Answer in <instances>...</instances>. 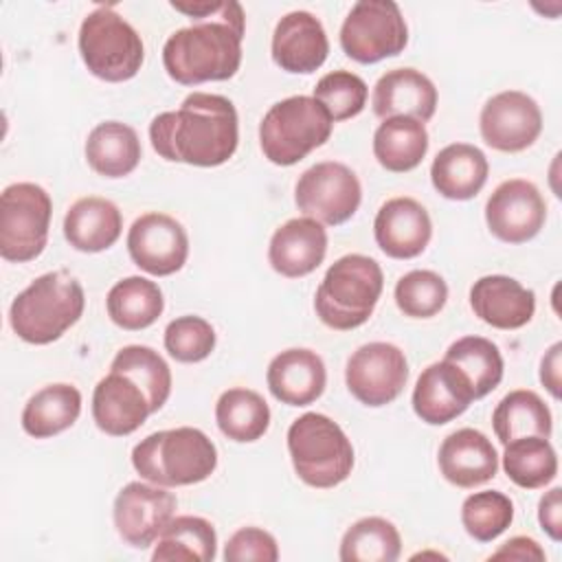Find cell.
<instances>
[{"label":"cell","instance_id":"6da1fadb","mask_svg":"<svg viewBox=\"0 0 562 562\" xmlns=\"http://www.w3.org/2000/svg\"><path fill=\"white\" fill-rule=\"evenodd\" d=\"M154 151L169 162L220 167L239 143V119L231 99L191 92L178 110L160 112L149 123Z\"/></svg>","mask_w":562,"mask_h":562},{"label":"cell","instance_id":"7a4b0ae2","mask_svg":"<svg viewBox=\"0 0 562 562\" xmlns=\"http://www.w3.org/2000/svg\"><path fill=\"white\" fill-rule=\"evenodd\" d=\"M244 29L241 4L224 0L213 15L167 37L162 46L167 75L182 86L231 79L241 66Z\"/></svg>","mask_w":562,"mask_h":562},{"label":"cell","instance_id":"3957f363","mask_svg":"<svg viewBox=\"0 0 562 562\" xmlns=\"http://www.w3.org/2000/svg\"><path fill=\"white\" fill-rule=\"evenodd\" d=\"M81 283L66 270L37 277L9 307V325L29 345H50L83 314Z\"/></svg>","mask_w":562,"mask_h":562},{"label":"cell","instance_id":"277c9868","mask_svg":"<svg viewBox=\"0 0 562 562\" xmlns=\"http://www.w3.org/2000/svg\"><path fill=\"white\" fill-rule=\"evenodd\" d=\"M132 465L140 479L154 485H193L215 472L217 448L200 428L158 430L134 446Z\"/></svg>","mask_w":562,"mask_h":562},{"label":"cell","instance_id":"5b68a950","mask_svg":"<svg viewBox=\"0 0 562 562\" xmlns=\"http://www.w3.org/2000/svg\"><path fill=\"white\" fill-rule=\"evenodd\" d=\"M384 288V274L375 259L367 255H345L336 259L314 294V310L323 325L349 331L364 325Z\"/></svg>","mask_w":562,"mask_h":562},{"label":"cell","instance_id":"8992f818","mask_svg":"<svg viewBox=\"0 0 562 562\" xmlns=\"http://www.w3.org/2000/svg\"><path fill=\"white\" fill-rule=\"evenodd\" d=\"M288 452L296 476L316 490L340 485L353 468V446L323 413H305L288 428Z\"/></svg>","mask_w":562,"mask_h":562},{"label":"cell","instance_id":"52a82bcc","mask_svg":"<svg viewBox=\"0 0 562 562\" xmlns=\"http://www.w3.org/2000/svg\"><path fill=\"white\" fill-rule=\"evenodd\" d=\"M331 127L334 121L321 101L307 94H294L277 101L263 114L259 145L272 165L290 167L325 145Z\"/></svg>","mask_w":562,"mask_h":562},{"label":"cell","instance_id":"ba28073f","mask_svg":"<svg viewBox=\"0 0 562 562\" xmlns=\"http://www.w3.org/2000/svg\"><path fill=\"white\" fill-rule=\"evenodd\" d=\"M77 44L90 75L110 83L136 77L145 59L140 35L112 7H97L83 18Z\"/></svg>","mask_w":562,"mask_h":562},{"label":"cell","instance_id":"9c48e42d","mask_svg":"<svg viewBox=\"0 0 562 562\" xmlns=\"http://www.w3.org/2000/svg\"><path fill=\"white\" fill-rule=\"evenodd\" d=\"M53 202L35 182H13L0 195V255L26 263L42 255L48 241Z\"/></svg>","mask_w":562,"mask_h":562},{"label":"cell","instance_id":"30bf717a","mask_svg":"<svg viewBox=\"0 0 562 562\" xmlns=\"http://www.w3.org/2000/svg\"><path fill=\"white\" fill-rule=\"evenodd\" d=\"M408 44V26L393 0H360L340 26V46L360 64L400 55Z\"/></svg>","mask_w":562,"mask_h":562},{"label":"cell","instance_id":"8fae6325","mask_svg":"<svg viewBox=\"0 0 562 562\" xmlns=\"http://www.w3.org/2000/svg\"><path fill=\"white\" fill-rule=\"evenodd\" d=\"M362 187L358 176L342 162L323 160L305 169L294 187V202L305 217L327 226L351 220L360 206Z\"/></svg>","mask_w":562,"mask_h":562},{"label":"cell","instance_id":"7c38bea8","mask_svg":"<svg viewBox=\"0 0 562 562\" xmlns=\"http://www.w3.org/2000/svg\"><path fill=\"white\" fill-rule=\"evenodd\" d=\"M408 380L404 351L391 342H367L358 347L345 367L349 393L364 406L378 408L391 404Z\"/></svg>","mask_w":562,"mask_h":562},{"label":"cell","instance_id":"4fadbf2b","mask_svg":"<svg viewBox=\"0 0 562 562\" xmlns=\"http://www.w3.org/2000/svg\"><path fill=\"white\" fill-rule=\"evenodd\" d=\"M178 507L176 496L154 483L132 481L114 498L112 516L116 533L134 549H147L156 542Z\"/></svg>","mask_w":562,"mask_h":562},{"label":"cell","instance_id":"5bb4252c","mask_svg":"<svg viewBox=\"0 0 562 562\" xmlns=\"http://www.w3.org/2000/svg\"><path fill=\"white\" fill-rule=\"evenodd\" d=\"M479 127L485 145L516 154L531 147L542 132V112L536 99L520 90H503L485 101Z\"/></svg>","mask_w":562,"mask_h":562},{"label":"cell","instance_id":"9a60e30c","mask_svg":"<svg viewBox=\"0 0 562 562\" xmlns=\"http://www.w3.org/2000/svg\"><path fill=\"white\" fill-rule=\"evenodd\" d=\"M547 220V202L538 187L522 178L501 182L485 204L490 233L505 244L533 239Z\"/></svg>","mask_w":562,"mask_h":562},{"label":"cell","instance_id":"2e32d148","mask_svg":"<svg viewBox=\"0 0 562 562\" xmlns=\"http://www.w3.org/2000/svg\"><path fill=\"white\" fill-rule=\"evenodd\" d=\"M127 252L147 274L169 277L187 263L189 237L176 217L151 211L130 226Z\"/></svg>","mask_w":562,"mask_h":562},{"label":"cell","instance_id":"e0dca14e","mask_svg":"<svg viewBox=\"0 0 562 562\" xmlns=\"http://www.w3.org/2000/svg\"><path fill=\"white\" fill-rule=\"evenodd\" d=\"M472 400L476 397L468 375L446 358L428 364L413 389V411L430 426H443L457 419L468 411Z\"/></svg>","mask_w":562,"mask_h":562},{"label":"cell","instance_id":"ac0fdd59","mask_svg":"<svg viewBox=\"0 0 562 562\" xmlns=\"http://www.w3.org/2000/svg\"><path fill=\"white\" fill-rule=\"evenodd\" d=\"M327 53V33L314 13L290 11L277 22L272 33V59L281 70L310 75L325 64Z\"/></svg>","mask_w":562,"mask_h":562},{"label":"cell","instance_id":"d6986e66","mask_svg":"<svg viewBox=\"0 0 562 562\" xmlns=\"http://www.w3.org/2000/svg\"><path fill=\"white\" fill-rule=\"evenodd\" d=\"M373 235L384 255L393 259H413L430 244L432 222L417 200L400 195L380 206L373 220Z\"/></svg>","mask_w":562,"mask_h":562},{"label":"cell","instance_id":"ffe728a7","mask_svg":"<svg viewBox=\"0 0 562 562\" xmlns=\"http://www.w3.org/2000/svg\"><path fill=\"white\" fill-rule=\"evenodd\" d=\"M149 415V400L130 375L110 369V373L97 382L92 393V419L105 435H132Z\"/></svg>","mask_w":562,"mask_h":562},{"label":"cell","instance_id":"44dd1931","mask_svg":"<svg viewBox=\"0 0 562 562\" xmlns=\"http://www.w3.org/2000/svg\"><path fill=\"white\" fill-rule=\"evenodd\" d=\"M327 255V231L312 217H292L281 224L268 244V261L274 272L299 279L314 272Z\"/></svg>","mask_w":562,"mask_h":562},{"label":"cell","instance_id":"7402d4cb","mask_svg":"<svg viewBox=\"0 0 562 562\" xmlns=\"http://www.w3.org/2000/svg\"><path fill=\"white\" fill-rule=\"evenodd\" d=\"M437 463L448 483L472 490L496 476L498 454L481 430L459 428L441 441Z\"/></svg>","mask_w":562,"mask_h":562},{"label":"cell","instance_id":"603a6c76","mask_svg":"<svg viewBox=\"0 0 562 562\" xmlns=\"http://www.w3.org/2000/svg\"><path fill=\"white\" fill-rule=\"evenodd\" d=\"M266 382L274 400H279L281 404L307 406L316 402L325 391V362L312 349L292 347L270 360Z\"/></svg>","mask_w":562,"mask_h":562},{"label":"cell","instance_id":"cb8c5ba5","mask_svg":"<svg viewBox=\"0 0 562 562\" xmlns=\"http://www.w3.org/2000/svg\"><path fill=\"white\" fill-rule=\"evenodd\" d=\"M474 314L496 329H520L536 312V294L505 274H485L470 288Z\"/></svg>","mask_w":562,"mask_h":562},{"label":"cell","instance_id":"d4e9b609","mask_svg":"<svg viewBox=\"0 0 562 562\" xmlns=\"http://www.w3.org/2000/svg\"><path fill=\"white\" fill-rule=\"evenodd\" d=\"M371 105L380 119L411 116L426 123L437 110V88L422 70L393 68L375 81Z\"/></svg>","mask_w":562,"mask_h":562},{"label":"cell","instance_id":"484cf974","mask_svg":"<svg viewBox=\"0 0 562 562\" xmlns=\"http://www.w3.org/2000/svg\"><path fill=\"white\" fill-rule=\"evenodd\" d=\"M123 215L112 200L88 195L70 204L64 217V237L79 252H101L116 244Z\"/></svg>","mask_w":562,"mask_h":562},{"label":"cell","instance_id":"4316f807","mask_svg":"<svg viewBox=\"0 0 562 562\" xmlns=\"http://www.w3.org/2000/svg\"><path fill=\"white\" fill-rule=\"evenodd\" d=\"M490 165L485 154L470 143L446 145L430 165V180L448 200H472L487 182Z\"/></svg>","mask_w":562,"mask_h":562},{"label":"cell","instance_id":"83f0119b","mask_svg":"<svg viewBox=\"0 0 562 562\" xmlns=\"http://www.w3.org/2000/svg\"><path fill=\"white\" fill-rule=\"evenodd\" d=\"M140 154L136 130L121 121H103L86 138V160L103 178L130 176L138 167Z\"/></svg>","mask_w":562,"mask_h":562},{"label":"cell","instance_id":"f1b7e54d","mask_svg":"<svg viewBox=\"0 0 562 562\" xmlns=\"http://www.w3.org/2000/svg\"><path fill=\"white\" fill-rule=\"evenodd\" d=\"M81 413L77 386L57 382L35 391L22 408V428L35 439H48L68 430Z\"/></svg>","mask_w":562,"mask_h":562},{"label":"cell","instance_id":"f546056e","mask_svg":"<svg viewBox=\"0 0 562 562\" xmlns=\"http://www.w3.org/2000/svg\"><path fill=\"white\" fill-rule=\"evenodd\" d=\"M428 143V132L422 121L389 116L382 119L373 134V156L386 171L404 173L424 160Z\"/></svg>","mask_w":562,"mask_h":562},{"label":"cell","instance_id":"4dcf8cb0","mask_svg":"<svg viewBox=\"0 0 562 562\" xmlns=\"http://www.w3.org/2000/svg\"><path fill=\"white\" fill-rule=\"evenodd\" d=\"M105 307L114 325L127 331H138L160 318L165 310V299L156 281L134 274L116 281L110 288Z\"/></svg>","mask_w":562,"mask_h":562},{"label":"cell","instance_id":"1f68e13d","mask_svg":"<svg viewBox=\"0 0 562 562\" xmlns=\"http://www.w3.org/2000/svg\"><path fill=\"white\" fill-rule=\"evenodd\" d=\"M492 426L505 446L518 437H551L553 419L544 400L536 391L516 389L507 393L492 413Z\"/></svg>","mask_w":562,"mask_h":562},{"label":"cell","instance_id":"d6a6232c","mask_svg":"<svg viewBox=\"0 0 562 562\" xmlns=\"http://www.w3.org/2000/svg\"><path fill=\"white\" fill-rule=\"evenodd\" d=\"M217 555L215 527L202 516H173L156 538L151 560L211 562Z\"/></svg>","mask_w":562,"mask_h":562},{"label":"cell","instance_id":"836d02e7","mask_svg":"<svg viewBox=\"0 0 562 562\" xmlns=\"http://www.w3.org/2000/svg\"><path fill=\"white\" fill-rule=\"evenodd\" d=\"M215 422L224 437L237 443H250L266 435L270 426V408L252 389H228L215 404Z\"/></svg>","mask_w":562,"mask_h":562},{"label":"cell","instance_id":"e575fe53","mask_svg":"<svg viewBox=\"0 0 562 562\" xmlns=\"http://www.w3.org/2000/svg\"><path fill=\"white\" fill-rule=\"evenodd\" d=\"M503 470L522 490L549 485L558 474V454L547 437H518L505 443Z\"/></svg>","mask_w":562,"mask_h":562},{"label":"cell","instance_id":"d590c367","mask_svg":"<svg viewBox=\"0 0 562 562\" xmlns=\"http://www.w3.org/2000/svg\"><path fill=\"white\" fill-rule=\"evenodd\" d=\"M402 553L397 527L382 516L356 520L340 540L342 562H395Z\"/></svg>","mask_w":562,"mask_h":562},{"label":"cell","instance_id":"8d00e7d4","mask_svg":"<svg viewBox=\"0 0 562 562\" xmlns=\"http://www.w3.org/2000/svg\"><path fill=\"white\" fill-rule=\"evenodd\" d=\"M443 358L468 375L476 400L492 393L503 380V356L498 347L483 336H463L454 340Z\"/></svg>","mask_w":562,"mask_h":562},{"label":"cell","instance_id":"74e56055","mask_svg":"<svg viewBox=\"0 0 562 562\" xmlns=\"http://www.w3.org/2000/svg\"><path fill=\"white\" fill-rule=\"evenodd\" d=\"M110 369L130 375L145 391L151 413H158L167 404L171 393V369L156 349L147 345H127L114 356Z\"/></svg>","mask_w":562,"mask_h":562},{"label":"cell","instance_id":"f35d334b","mask_svg":"<svg viewBox=\"0 0 562 562\" xmlns=\"http://www.w3.org/2000/svg\"><path fill=\"white\" fill-rule=\"evenodd\" d=\"M514 520V503L498 490L470 494L461 505V522L468 536L479 542L496 540Z\"/></svg>","mask_w":562,"mask_h":562},{"label":"cell","instance_id":"ab89813d","mask_svg":"<svg viewBox=\"0 0 562 562\" xmlns=\"http://www.w3.org/2000/svg\"><path fill=\"white\" fill-rule=\"evenodd\" d=\"M448 285L432 270H411L395 283V303L404 316L430 318L443 310Z\"/></svg>","mask_w":562,"mask_h":562},{"label":"cell","instance_id":"60d3db41","mask_svg":"<svg viewBox=\"0 0 562 562\" xmlns=\"http://www.w3.org/2000/svg\"><path fill=\"white\" fill-rule=\"evenodd\" d=\"M369 88L362 77L349 70H334L318 79L314 88V99L325 105L331 121H347L358 116L367 105Z\"/></svg>","mask_w":562,"mask_h":562},{"label":"cell","instance_id":"b9f144b4","mask_svg":"<svg viewBox=\"0 0 562 562\" xmlns=\"http://www.w3.org/2000/svg\"><path fill=\"white\" fill-rule=\"evenodd\" d=\"M165 349L178 362H202L215 349V329L202 316H178L165 329Z\"/></svg>","mask_w":562,"mask_h":562},{"label":"cell","instance_id":"7bdbcfd3","mask_svg":"<svg viewBox=\"0 0 562 562\" xmlns=\"http://www.w3.org/2000/svg\"><path fill=\"white\" fill-rule=\"evenodd\" d=\"M226 562H277L279 547L270 531L261 527H241L237 529L224 547Z\"/></svg>","mask_w":562,"mask_h":562},{"label":"cell","instance_id":"ee69618b","mask_svg":"<svg viewBox=\"0 0 562 562\" xmlns=\"http://www.w3.org/2000/svg\"><path fill=\"white\" fill-rule=\"evenodd\" d=\"M538 522L542 531L560 542L562 540V490L551 487L538 503Z\"/></svg>","mask_w":562,"mask_h":562},{"label":"cell","instance_id":"f6af8a7d","mask_svg":"<svg viewBox=\"0 0 562 562\" xmlns=\"http://www.w3.org/2000/svg\"><path fill=\"white\" fill-rule=\"evenodd\" d=\"M490 560H520V562L533 560V562H544L547 555H544V549H542L533 538L514 536V538H509L505 544H501V547L490 555Z\"/></svg>","mask_w":562,"mask_h":562},{"label":"cell","instance_id":"bcb514c9","mask_svg":"<svg viewBox=\"0 0 562 562\" xmlns=\"http://www.w3.org/2000/svg\"><path fill=\"white\" fill-rule=\"evenodd\" d=\"M560 367H562V342H553L540 362V382L542 386L560 400Z\"/></svg>","mask_w":562,"mask_h":562}]
</instances>
